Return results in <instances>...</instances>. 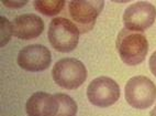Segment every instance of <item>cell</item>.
Segmentation results:
<instances>
[{
	"label": "cell",
	"mask_w": 156,
	"mask_h": 116,
	"mask_svg": "<svg viewBox=\"0 0 156 116\" xmlns=\"http://www.w3.org/2000/svg\"><path fill=\"white\" fill-rule=\"evenodd\" d=\"M115 45L121 60L128 65L142 63L148 52V41L144 34L126 28L119 32Z\"/></svg>",
	"instance_id": "6da1fadb"
},
{
	"label": "cell",
	"mask_w": 156,
	"mask_h": 116,
	"mask_svg": "<svg viewBox=\"0 0 156 116\" xmlns=\"http://www.w3.org/2000/svg\"><path fill=\"white\" fill-rule=\"evenodd\" d=\"M52 77L56 84L66 90H76L87 79L84 63L74 58H65L54 64Z\"/></svg>",
	"instance_id": "7a4b0ae2"
},
{
	"label": "cell",
	"mask_w": 156,
	"mask_h": 116,
	"mask_svg": "<svg viewBox=\"0 0 156 116\" xmlns=\"http://www.w3.org/2000/svg\"><path fill=\"white\" fill-rule=\"evenodd\" d=\"M79 30L66 18H54L48 27V41L56 51L70 52L79 42Z\"/></svg>",
	"instance_id": "3957f363"
},
{
	"label": "cell",
	"mask_w": 156,
	"mask_h": 116,
	"mask_svg": "<svg viewBox=\"0 0 156 116\" xmlns=\"http://www.w3.org/2000/svg\"><path fill=\"white\" fill-rule=\"evenodd\" d=\"M126 99L132 107L146 110L156 99V86L153 81L143 75L133 77L129 80L124 88Z\"/></svg>",
	"instance_id": "277c9868"
},
{
	"label": "cell",
	"mask_w": 156,
	"mask_h": 116,
	"mask_svg": "<svg viewBox=\"0 0 156 116\" xmlns=\"http://www.w3.org/2000/svg\"><path fill=\"white\" fill-rule=\"evenodd\" d=\"M87 99L97 107H109L120 99V88L111 77H99L88 85Z\"/></svg>",
	"instance_id": "5b68a950"
},
{
	"label": "cell",
	"mask_w": 156,
	"mask_h": 116,
	"mask_svg": "<svg viewBox=\"0 0 156 116\" xmlns=\"http://www.w3.org/2000/svg\"><path fill=\"white\" fill-rule=\"evenodd\" d=\"M103 1H69L68 13L80 33H86L95 27L96 20L102 10Z\"/></svg>",
	"instance_id": "8992f818"
},
{
	"label": "cell",
	"mask_w": 156,
	"mask_h": 116,
	"mask_svg": "<svg viewBox=\"0 0 156 116\" xmlns=\"http://www.w3.org/2000/svg\"><path fill=\"white\" fill-rule=\"evenodd\" d=\"M156 19V8L145 1L132 3L123 13V23L128 30L142 32L147 30Z\"/></svg>",
	"instance_id": "52a82bcc"
},
{
	"label": "cell",
	"mask_w": 156,
	"mask_h": 116,
	"mask_svg": "<svg viewBox=\"0 0 156 116\" xmlns=\"http://www.w3.org/2000/svg\"><path fill=\"white\" fill-rule=\"evenodd\" d=\"M52 62V54L42 44L27 45L20 50L17 57L19 66L29 72H40L46 70Z\"/></svg>",
	"instance_id": "ba28073f"
},
{
	"label": "cell",
	"mask_w": 156,
	"mask_h": 116,
	"mask_svg": "<svg viewBox=\"0 0 156 116\" xmlns=\"http://www.w3.org/2000/svg\"><path fill=\"white\" fill-rule=\"evenodd\" d=\"M13 36L21 40H31L40 37L44 30V22L41 17L34 13L18 16L12 21Z\"/></svg>",
	"instance_id": "9c48e42d"
},
{
	"label": "cell",
	"mask_w": 156,
	"mask_h": 116,
	"mask_svg": "<svg viewBox=\"0 0 156 116\" xmlns=\"http://www.w3.org/2000/svg\"><path fill=\"white\" fill-rule=\"evenodd\" d=\"M25 110L28 116H55L58 110V101L55 95L36 92L28 99Z\"/></svg>",
	"instance_id": "30bf717a"
},
{
	"label": "cell",
	"mask_w": 156,
	"mask_h": 116,
	"mask_svg": "<svg viewBox=\"0 0 156 116\" xmlns=\"http://www.w3.org/2000/svg\"><path fill=\"white\" fill-rule=\"evenodd\" d=\"M58 101V110L55 116H76L77 114V104L69 95L64 93L55 94Z\"/></svg>",
	"instance_id": "8fae6325"
},
{
	"label": "cell",
	"mask_w": 156,
	"mask_h": 116,
	"mask_svg": "<svg viewBox=\"0 0 156 116\" xmlns=\"http://www.w3.org/2000/svg\"><path fill=\"white\" fill-rule=\"evenodd\" d=\"M34 8L45 16H55L63 10L65 1L56 0V1H45V0H36L33 2Z\"/></svg>",
	"instance_id": "7c38bea8"
},
{
	"label": "cell",
	"mask_w": 156,
	"mask_h": 116,
	"mask_svg": "<svg viewBox=\"0 0 156 116\" xmlns=\"http://www.w3.org/2000/svg\"><path fill=\"white\" fill-rule=\"evenodd\" d=\"M1 22V47H5L6 43H8L11 39V34H13L12 30V23L8 21V19L3 17H0Z\"/></svg>",
	"instance_id": "4fadbf2b"
},
{
	"label": "cell",
	"mask_w": 156,
	"mask_h": 116,
	"mask_svg": "<svg viewBox=\"0 0 156 116\" xmlns=\"http://www.w3.org/2000/svg\"><path fill=\"white\" fill-rule=\"evenodd\" d=\"M148 64H150L151 72L153 73L154 77H156V51L151 55L150 61H148Z\"/></svg>",
	"instance_id": "5bb4252c"
},
{
	"label": "cell",
	"mask_w": 156,
	"mask_h": 116,
	"mask_svg": "<svg viewBox=\"0 0 156 116\" xmlns=\"http://www.w3.org/2000/svg\"><path fill=\"white\" fill-rule=\"evenodd\" d=\"M27 2H28V1H23V2H20V3L11 2V1H8V2H7V1H3V5L7 7H14V8H16V7H22L23 5H25Z\"/></svg>",
	"instance_id": "9a60e30c"
},
{
	"label": "cell",
	"mask_w": 156,
	"mask_h": 116,
	"mask_svg": "<svg viewBox=\"0 0 156 116\" xmlns=\"http://www.w3.org/2000/svg\"><path fill=\"white\" fill-rule=\"evenodd\" d=\"M150 116H156V105H155V107H154L153 110H151Z\"/></svg>",
	"instance_id": "2e32d148"
}]
</instances>
